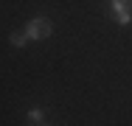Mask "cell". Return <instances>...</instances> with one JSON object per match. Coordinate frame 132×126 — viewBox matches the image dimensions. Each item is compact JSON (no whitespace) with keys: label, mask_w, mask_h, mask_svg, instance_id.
<instances>
[{"label":"cell","mask_w":132,"mask_h":126,"mask_svg":"<svg viewBox=\"0 0 132 126\" xmlns=\"http://www.w3.org/2000/svg\"><path fill=\"white\" fill-rule=\"evenodd\" d=\"M26 39H28V34H20V31H14V34H11V45H17V48H23V45H26Z\"/></svg>","instance_id":"3957f363"},{"label":"cell","mask_w":132,"mask_h":126,"mask_svg":"<svg viewBox=\"0 0 132 126\" xmlns=\"http://www.w3.org/2000/svg\"><path fill=\"white\" fill-rule=\"evenodd\" d=\"M110 6H112V11H115V17H118L121 25L132 23V14H129V8H127V0H110Z\"/></svg>","instance_id":"7a4b0ae2"},{"label":"cell","mask_w":132,"mask_h":126,"mask_svg":"<svg viewBox=\"0 0 132 126\" xmlns=\"http://www.w3.org/2000/svg\"><path fill=\"white\" fill-rule=\"evenodd\" d=\"M26 34H28V39H45L51 34V20L48 17H34L26 25Z\"/></svg>","instance_id":"6da1fadb"},{"label":"cell","mask_w":132,"mask_h":126,"mask_svg":"<svg viewBox=\"0 0 132 126\" xmlns=\"http://www.w3.org/2000/svg\"><path fill=\"white\" fill-rule=\"evenodd\" d=\"M42 115H45V112H42L39 106H34V109H28V118H31V121H37V123L42 121Z\"/></svg>","instance_id":"277c9868"}]
</instances>
